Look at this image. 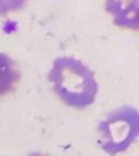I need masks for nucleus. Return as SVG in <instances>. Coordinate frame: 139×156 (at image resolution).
<instances>
[{"label":"nucleus","instance_id":"obj_3","mask_svg":"<svg viewBox=\"0 0 139 156\" xmlns=\"http://www.w3.org/2000/svg\"><path fill=\"white\" fill-rule=\"evenodd\" d=\"M137 2H112L108 3V11L114 17V23L123 28H138Z\"/></svg>","mask_w":139,"mask_h":156},{"label":"nucleus","instance_id":"obj_4","mask_svg":"<svg viewBox=\"0 0 139 156\" xmlns=\"http://www.w3.org/2000/svg\"><path fill=\"white\" fill-rule=\"evenodd\" d=\"M21 77L17 64L9 55L0 53V97L9 93Z\"/></svg>","mask_w":139,"mask_h":156},{"label":"nucleus","instance_id":"obj_1","mask_svg":"<svg viewBox=\"0 0 139 156\" xmlns=\"http://www.w3.org/2000/svg\"><path fill=\"white\" fill-rule=\"evenodd\" d=\"M47 77L53 84L56 97L70 108L85 109L96 100L98 83L94 72L80 59L56 58Z\"/></svg>","mask_w":139,"mask_h":156},{"label":"nucleus","instance_id":"obj_5","mask_svg":"<svg viewBox=\"0 0 139 156\" xmlns=\"http://www.w3.org/2000/svg\"><path fill=\"white\" fill-rule=\"evenodd\" d=\"M30 156H46V155H43V154H40V152H34V154H32Z\"/></svg>","mask_w":139,"mask_h":156},{"label":"nucleus","instance_id":"obj_2","mask_svg":"<svg viewBox=\"0 0 139 156\" xmlns=\"http://www.w3.org/2000/svg\"><path fill=\"white\" fill-rule=\"evenodd\" d=\"M139 113L133 106H122L110 112L98 123V146L110 156L125 152L137 140Z\"/></svg>","mask_w":139,"mask_h":156}]
</instances>
